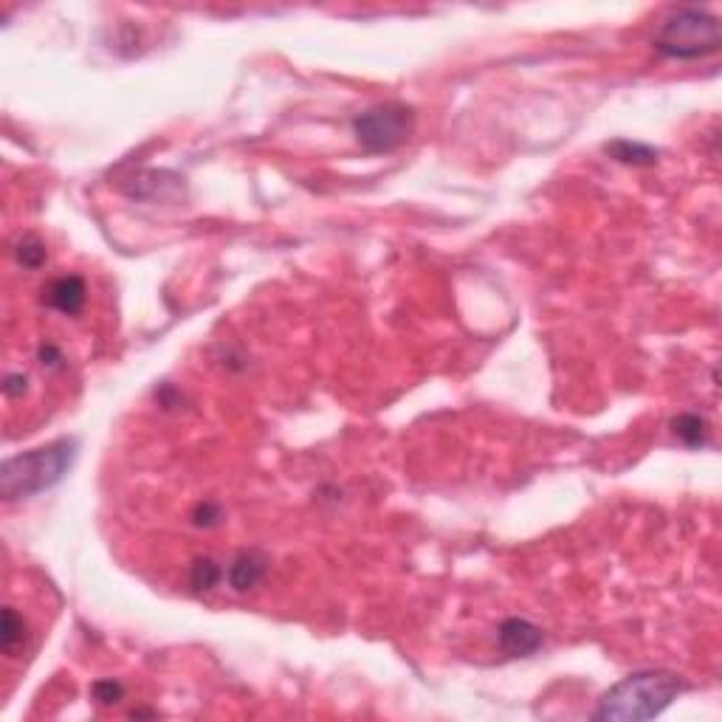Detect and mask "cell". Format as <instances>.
Segmentation results:
<instances>
[{
    "label": "cell",
    "instance_id": "6da1fadb",
    "mask_svg": "<svg viewBox=\"0 0 722 722\" xmlns=\"http://www.w3.org/2000/svg\"><path fill=\"white\" fill-rule=\"evenodd\" d=\"M686 689V683L674 672L652 669L629 674L627 681L615 683L596 708V719L607 722H641L663 714L672 699Z\"/></svg>",
    "mask_w": 722,
    "mask_h": 722
},
{
    "label": "cell",
    "instance_id": "7a4b0ae2",
    "mask_svg": "<svg viewBox=\"0 0 722 722\" xmlns=\"http://www.w3.org/2000/svg\"><path fill=\"white\" fill-rule=\"evenodd\" d=\"M77 457V440H54L42 449L9 457L0 469V494L4 500H26L57 485Z\"/></svg>",
    "mask_w": 722,
    "mask_h": 722
},
{
    "label": "cell",
    "instance_id": "3957f363",
    "mask_svg": "<svg viewBox=\"0 0 722 722\" xmlns=\"http://www.w3.org/2000/svg\"><path fill=\"white\" fill-rule=\"evenodd\" d=\"M654 51L672 59H699L717 54L722 46V26L714 14L706 9H677L672 12L663 26L657 29L652 40Z\"/></svg>",
    "mask_w": 722,
    "mask_h": 722
},
{
    "label": "cell",
    "instance_id": "277c9868",
    "mask_svg": "<svg viewBox=\"0 0 722 722\" xmlns=\"http://www.w3.org/2000/svg\"><path fill=\"white\" fill-rule=\"evenodd\" d=\"M412 124H415L412 108H407V104H401V102H384L365 113H358L353 119V133L365 150L387 153L407 141V136L412 133Z\"/></svg>",
    "mask_w": 722,
    "mask_h": 722
},
{
    "label": "cell",
    "instance_id": "5b68a950",
    "mask_svg": "<svg viewBox=\"0 0 722 722\" xmlns=\"http://www.w3.org/2000/svg\"><path fill=\"white\" fill-rule=\"evenodd\" d=\"M497 641L508 657H528L542 646V629L525 618H508L497 629Z\"/></svg>",
    "mask_w": 722,
    "mask_h": 722
},
{
    "label": "cell",
    "instance_id": "8992f818",
    "mask_svg": "<svg viewBox=\"0 0 722 722\" xmlns=\"http://www.w3.org/2000/svg\"><path fill=\"white\" fill-rule=\"evenodd\" d=\"M85 296H88V288H85V280L77 277V274H66V277H57L54 283H49V288L42 291V302L49 308L59 311V313H79L85 305Z\"/></svg>",
    "mask_w": 722,
    "mask_h": 722
},
{
    "label": "cell",
    "instance_id": "52a82bcc",
    "mask_svg": "<svg viewBox=\"0 0 722 722\" xmlns=\"http://www.w3.org/2000/svg\"><path fill=\"white\" fill-rule=\"evenodd\" d=\"M266 567H268V562L263 554H257V550H243V554L229 564V584L238 592L257 587L260 579L266 576Z\"/></svg>",
    "mask_w": 722,
    "mask_h": 722
},
{
    "label": "cell",
    "instance_id": "ba28073f",
    "mask_svg": "<svg viewBox=\"0 0 722 722\" xmlns=\"http://www.w3.org/2000/svg\"><path fill=\"white\" fill-rule=\"evenodd\" d=\"M604 153L621 164H632V167H652L657 164V150L638 141H627V139H615L604 147Z\"/></svg>",
    "mask_w": 722,
    "mask_h": 722
},
{
    "label": "cell",
    "instance_id": "9c48e42d",
    "mask_svg": "<svg viewBox=\"0 0 722 722\" xmlns=\"http://www.w3.org/2000/svg\"><path fill=\"white\" fill-rule=\"evenodd\" d=\"M672 429H674V435L681 438L686 446H691V449H697V446H706V440H708V423H706V418L691 415V412L677 415L672 420Z\"/></svg>",
    "mask_w": 722,
    "mask_h": 722
},
{
    "label": "cell",
    "instance_id": "30bf717a",
    "mask_svg": "<svg viewBox=\"0 0 722 722\" xmlns=\"http://www.w3.org/2000/svg\"><path fill=\"white\" fill-rule=\"evenodd\" d=\"M14 254H17V263L29 271H37V268L46 266V246H42V240L34 235H26L23 240H20Z\"/></svg>",
    "mask_w": 722,
    "mask_h": 722
},
{
    "label": "cell",
    "instance_id": "8fae6325",
    "mask_svg": "<svg viewBox=\"0 0 722 722\" xmlns=\"http://www.w3.org/2000/svg\"><path fill=\"white\" fill-rule=\"evenodd\" d=\"M221 576H223V570L212 559H195L193 570H189V584H193L198 592H206L221 582Z\"/></svg>",
    "mask_w": 722,
    "mask_h": 722
},
{
    "label": "cell",
    "instance_id": "7c38bea8",
    "mask_svg": "<svg viewBox=\"0 0 722 722\" xmlns=\"http://www.w3.org/2000/svg\"><path fill=\"white\" fill-rule=\"evenodd\" d=\"M23 618L12 609L6 607L4 609V627H0V649H4L6 654H12L17 649V644L23 641Z\"/></svg>",
    "mask_w": 722,
    "mask_h": 722
},
{
    "label": "cell",
    "instance_id": "4fadbf2b",
    "mask_svg": "<svg viewBox=\"0 0 722 722\" xmlns=\"http://www.w3.org/2000/svg\"><path fill=\"white\" fill-rule=\"evenodd\" d=\"M91 691H94V697L99 699V703H104V706L119 703L122 694H124L122 683H116V681H96Z\"/></svg>",
    "mask_w": 722,
    "mask_h": 722
},
{
    "label": "cell",
    "instance_id": "5bb4252c",
    "mask_svg": "<svg viewBox=\"0 0 722 722\" xmlns=\"http://www.w3.org/2000/svg\"><path fill=\"white\" fill-rule=\"evenodd\" d=\"M218 519H221V508L215 502H201L195 511H193V522L195 525H203V528L218 525Z\"/></svg>",
    "mask_w": 722,
    "mask_h": 722
},
{
    "label": "cell",
    "instance_id": "9a60e30c",
    "mask_svg": "<svg viewBox=\"0 0 722 722\" xmlns=\"http://www.w3.org/2000/svg\"><path fill=\"white\" fill-rule=\"evenodd\" d=\"M4 393H6L9 398H17L20 393H26V375H6Z\"/></svg>",
    "mask_w": 722,
    "mask_h": 722
},
{
    "label": "cell",
    "instance_id": "2e32d148",
    "mask_svg": "<svg viewBox=\"0 0 722 722\" xmlns=\"http://www.w3.org/2000/svg\"><path fill=\"white\" fill-rule=\"evenodd\" d=\"M40 361H42V365H46V367H57L59 361H62V353H59L54 345H42V347H40Z\"/></svg>",
    "mask_w": 722,
    "mask_h": 722
}]
</instances>
